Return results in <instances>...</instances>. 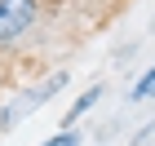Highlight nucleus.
Segmentation results:
<instances>
[{
  "mask_svg": "<svg viewBox=\"0 0 155 146\" xmlns=\"http://www.w3.org/2000/svg\"><path fill=\"white\" fill-rule=\"evenodd\" d=\"M67 80H71V75H67V71H58V75H49V84L31 89V97H27V106H40V102H49V97H58L62 89H67Z\"/></svg>",
  "mask_w": 155,
  "mask_h": 146,
  "instance_id": "7ed1b4c3",
  "label": "nucleus"
},
{
  "mask_svg": "<svg viewBox=\"0 0 155 146\" xmlns=\"http://www.w3.org/2000/svg\"><path fill=\"white\" fill-rule=\"evenodd\" d=\"M40 146H58V133H53V137H49V142H40Z\"/></svg>",
  "mask_w": 155,
  "mask_h": 146,
  "instance_id": "39448f33",
  "label": "nucleus"
},
{
  "mask_svg": "<svg viewBox=\"0 0 155 146\" xmlns=\"http://www.w3.org/2000/svg\"><path fill=\"white\" fill-rule=\"evenodd\" d=\"M97 97H102V84H93V89H84V93L75 97V102H71V111L62 115V133H75V120H80V115H89V111L97 106Z\"/></svg>",
  "mask_w": 155,
  "mask_h": 146,
  "instance_id": "f03ea898",
  "label": "nucleus"
},
{
  "mask_svg": "<svg viewBox=\"0 0 155 146\" xmlns=\"http://www.w3.org/2000/svg\"><path fill=\"white\" fill-rule=\"evenodd\" d=\"M40 18V0H0V44L27 36Z\"/></svg>",
  "mask_w": 155,
  "mask_h": 146,
  "instance_id": "f257e3e1",
  "label": "nucleus"
},
{
  "mask_svg": "<svg viewBox=\"0 0 155 146\" xmlns=\"http://www.w3.org/2000/svg\"><path fill=\"white\" fill-rule=\"evenodd\" d=\"M133 97H137V102H142V97H155V67L137 80V84H133Z\"/></svg>",
  "mask_w": 155,
  "mask_h": 146,
  "instance_id": "20e7f679",
  "label": "nucleus"
}]
</instances>
